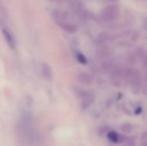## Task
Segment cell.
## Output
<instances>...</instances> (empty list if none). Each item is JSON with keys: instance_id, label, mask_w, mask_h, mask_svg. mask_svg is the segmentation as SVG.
Here are the masks:
<instances>
[{"instance_id": "8fae6325", "label": "cell", "mask_w": 147, "mask_h": 146, "mask_svg": "<svg viewBox=\"0 0 147 146\" xmlns=\"http://www.w3.org/2000/svg\"><path fill=\"white\" fill-rule=\"evenodd\" d=\"M76 58H77V60L78 61V63L79 64H81V65H87L88 64V60H87V59H86V57L82 53V52H77V54H76Z\"/></svg>"}, {"instance_id": "5bb4252c", "label": "cell", "mask_w": 147, "mask_h": 146, "mask_svg": "<svg viewBox=\"0 0 147 146\" xmlns=\"http://www.w3.org/2000/svg\"><path fill=\"white\" fill-rule=\"evenodd\" d=\"M134 52H135V54H136V56H137L138 59H143V58H144V56H145L144 49H143V47H141V46L138 47Z\"/></svg>"}, {"instance_id": "7a4b0ae2", "label": "cell", "mask_w": 147, "mask_h": 146, "mask_svg": "<svg viewBox=\"0 0 147 146\" xmlns=\"http://www.w3.org/2000/svg\"><path fill=\"white\" fill-rule=\"evenodd\" d=\"M131 92L134 95H140L141 91V74L138 69H133V74L130 79Z\"/></svg>"}, {"instance_id": "e0dca14e", "label": "cell", "mask_w": 147, "mask_h": 146, "mask_svg": "<svg viewBox=\"0 0 147 146\" xmlns=\"http://www.w3.org/2000/svg\"><path fill=\"white\" fill-rule=\"evenodd\" d=\"M139 37H140V35H139V33L138 32H135L134 34V36L132 37V40H137L138 39H139Z\"/></svg>"}, {"instance_id": "3957f363", "label": "cell", "mask_w": 147, "mask_h": 146, "mask_svg": "<svg viewBox=\"0 0 147 146\" xmlns=\"http://www.w3.org/2000/svg\"><path fill=\"white\" fill-rule=\"evenodd\" d=\"M56 22L64 31H65L68 34H75L78 31V26L72 23L66 22L65 21H57Z\"/></svg>"}, {"instance_id": "9c48e42d", "label": "cell", "mask_w": 147, "mask_h": 146, "mask_svg": "<svg viewBox=\"0 0 147 146\" xmlns=\"http://www.w3.org/2000/svg\"><path fill=\"white\" fill-rule=\"evenodd\" d=\"M111 54V50L108 46H102L96 51V56L98 59H104Z\"/></svg>"}, {"instance_id": "7402d4cb", "label": "cell", "mask_w": 147, "mask_h": 146, "mask_svg": "<svg viewBox=\"0 0 147 146\" xmlns=\"http://www.w3.org/2000/svg\"><path fill=\"white\" fill-rule=\"evenodd\" d=\"M110 2H113V3H116V2H118L119 0H109Z\"/></svg>"}, {"instance_id": "ffe728a7", "label": "cell", "mask_w": 147, "mask_h": 146, "mask_svg": "<svg viewBox=\"0 0 147 146\" xmlns=\"http://www.w3.org/2000/svg\"><path fill=\"white\" fill-rule=\"evenodd\" d=\"M143 28H144V29L147 31V16L144 19V21H143Z\"/></svg>"}, {"instance_id": "2e32d148", "label": "cell", "mask_w": 147, "mask_h": 146, "mask_svg": "<svg viewBox=\"0 0 147 146\" xmlns=\"http://www.w3.org/2000/svg\"><path fill=\"white\" fill-rule=\"evenodd\" d=\"M142 111H143L142 107H137V108H135V110H134V114H135L136 115H139V114H140L142 113Z\"/></svg>"}, {"instance_id": "cb8c5ba5", "label": "cell", "mask_w": 147, "mask_h": 146, "mask_svg": "<svg viewBox=\"0 0 147 146\" xmlns=\"http://www.w3.org/2000/svg\"><path fill=\"white\" fill-rule=\"evenodd\" d=\"M109 146H113V145H109Z\"/></svg>"}, {"instance_id": "ba28073f", "label": "cell", "mask_w": 147, "mask_h": 146, "mask_svg": "<svg viewBox=\"0 0 147 146\" xmlns=\"http://www.w3.org/2000/svg\"><path fill=\"white\" fill-rule=\"evenodd\" d=\"M77 80L78 83H82V84H84V85H90L93 82V77L88 74V73H85V72H82L80 74L78 75V77H77Z\"/></svg>"}, {"instance_id": "9a60e30c", "label": "cell", "mask_w": 147, "mask_h": 146, "mask_svg": "<svg viewBox=\"0 0 147 146\" xmlns=\"http://www.w3.org/2000/svg\"><path fill=\"white\" fill-rule=\"evenodd\" d=\"M124 142H126L127 146H135L136 145V142L135 139L133 137H125L124 139Z\"/></svg>"}, {"instance_id": "277c9868", "label": "cell", "mask_w": 147, "mask_h": 146, "mask_svg": "<svg viewBox=\"0 0 147 146\" xmlns=\"http://www.w3.org/2000/svg\"><path fill=\"white\" fill-rule=\"evenodd\" d=\"M41 75L43 78L47 81H51L53 77V72L52 67L47 63L41 64Z\"/></svg>"}, {"instance_id": "44dd1931", "label": "cell", "mask_w": 147, "mask_h": 146, "mask_svg": "<svg viewBox=\"0 0 147 146\" xmlns=\"http://www.w3.org/2000/svg\"><path fill=\"white\" fill-rule=\"evenodd\" d=\"M142 146H147V141H145V142H143V144H142Z\"/></svg>"}, {"instance_id": "8992f818", "label": "cell", "mask_w": 147, "mask_h": 146, "mask_svg": "<svg viewBox=\"0 0 147 146\" xmlns=\"http://www.w3.org/2000/svg\"><path fill=\"white\" fill-rule=\"evenodd\" d=\"M107 138L108 139L114 143V144H119V143H121L124 141V139L125 137L122 136V135H120L118 133L115 132V131H109L107 133Z\"/></svg>"}, {"instance_id": "7c38bea8", "label": "cell", "mask_w": 147, "mask_h": 146, "mask_svg": "<svg viewBox=\"0 0 147 146\" xmlns=\"http://www.w3.org/2000/svg\"><path fill=\"white\" fill-rule=\"evenodd\" d=\"M137 60H138V58H137L135 52L129 53L127 56V63L129 64V65H134V64H136Z\"/></svg>"}, {"instance_id": "603a6c76", "label": "cell", "mask_w": 147, "mask_h": 146, "mask_svg": "<svg viewBox=\"0 0 147 146\" xmlns=\"http://www.w3.org/2000/svg\"><path fill=\"white\" fill-rule=\"evenodd\" d=\"M50 1H52V2H57V1H59V0H50Z\"/></svg>"}, {"instance_id": "30bf717a", "label": "cell", "mask_w": 147, "mask_h": 146, "mask_svg": "<svg viewBox=\"0 0 147 146\" xmlns=\"http://www.w3.org/2000/svg\"><path fill=\"white\" fill-rule=\"evenodd\" d=\"M120 130L124 133H131L134 130V126L130 123H123L120 126Z\"/></svg>"}, {"instance_id": "d6986e66", "label": "cell", "mask_w": 147, "mask_h": 146, "mask_svg": "<svg viewBox=\"0 0 147 146\" xmlns=\"http://www.w3.org/2000/svg\"><path fill=\"white\" fill-rule=\"evenodd\" d=\"M141 139H142V140H146L147 139V130H146V131L142 133V135H141Z\"/></svg>"}, {"instance_id": "52a82bcc", "label": "cell", "mask_w": 147, "mask_h": 146, "mask_svg": "<svg viewBox=\"0 0 147 146\" xmlns=\"http://www.w3.org/2000/svg\"><path fill=\"white\" fill-rule=\"evenodd\" d=\"M115 38H116V36L114 34H109L107 32H101L100 34H98V35L96 37V42L99 44H103L107 41H111V40H115Z\"/></svg>"}, {"instance_id": "ac0fdd59", "label": "cell", "mask_w": 147, "mask_h": 146, "mask_svg": "<svg viewBox=\"0 0 147 146\" xmlns=\"http://www.w3.org/2000/svg\"><path fill=\"white\" fill-rule=\"evenodd\" d=\"M143 62H144V67L147 69V53L145 54V56L143 58Z\"/></svg>"}, {"instance_id": "5b68a950", "label": "cell", "mask_w": 147, "mask_h": 146, "mask_svg": "<svg viewBox=\"0 0 147 146\" xmlns=\"http://www.w3.org/2000/svg\"><path fill=\"white\" fill-rule=\"evenodd\" d=\"M2 32H3V35L4 37V40L7 42V44L9 45V46L12 50H15L16 49V41H15V39L13 37L12 34L6 28H3Z\"/></svg>"}, {"instance_id": "4fadbf2b", "label": "cell", "mask_w": 147, "mask_h": 146, "mask_svg": "<svg viewBox=\"0 0 147 146\" xmlns=\"http://www.w3.org/2000/svg\"><path fill=\"white\" fill-rule=\"evenodd\" d=\"M111 78V83H112V85L115 88H120L121 87L122 85V81L121 77H110Z\"/></svg>"}, {"instance_id": "6da1fadb", "label": "cell", "mask_w": 147, "mask_h": 146, "mask_svg": "<svg viewBox=\"0 0 147 146\" xmlns=\"http://www.w3.org/2000/svg\"><path fill=\"white\" fill-rule=\"evenodd\" d=\"M121 11L117 4H110L103 8L100 13V17L104 22H113L120 18Z\"/></svg>"}]
</instances>
